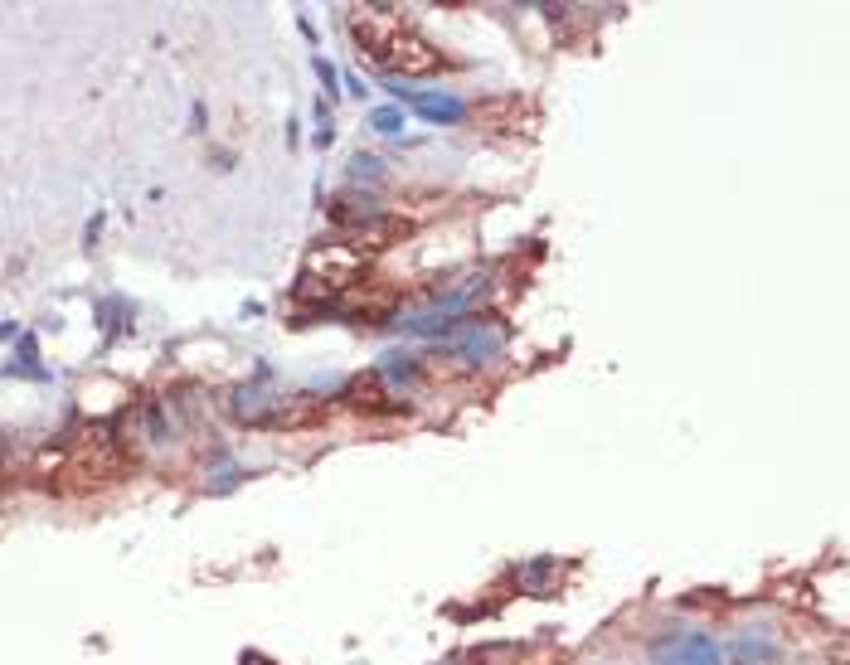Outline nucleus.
I'll use <instances>...</instances> for the list:
<instances>
[{
    "instance_id": "obj_8",
    "label": "nucleus",
    "mask_w": 850,
    "mask_h": 665,
    "mask_svg": "<svg viewBox=\"0 0 850 665\" xmlns=\"http://www.w3.org/2000/svg\"><path fill=\"white\" fill-rule=\"evenodd\" d=\"M330 219H335V223H350V228H369V223L384 219V214H379V204H374V199H364V194H345V199H335V204H330Z\"/></svg>"
},
{
    "instance_id": "obj_4",
    "label": "nucleus",
    "mask_w": 850,
    "mask_h": 665,
    "mask_svg": "<svg viewBox=\"0 0 850 665\" xmlns=\"http://www.w3.org/2000/svg\"><path fill=\"white\" fill-rule=\"evenodd\" d=\"M340 398H345V408H355V413H389V408H394L384 374H355Z\"/></svg>"
},
{
    "instance_id": "obj_2",
    "label": "nucleus",
    "mask_w": 850,
    "mask_h": 665,
    "mask_svg": "<svg viewBox=\"0 0 850 665\" xmlns=\"http://www.w3.org/2000/svg\"><path fill=\"white\" fill-rule=\"evenodd\" d=\"M132 467H137L132 447L117 442L112 432H103V427H93V432H83L68 452L54 457L49 486H54L58 496H93V491H103V486L127 481Z\"/></svg>"
},
{
    "instance_id": "obj_5",
    "label": "nucleus",
    "mask_w": 850,
    "mask_h": 665,
    "mask_svg": "<svg viewBox=\"0 0 850 665\" xmlns=\"http://www.w3.org/2000/svg\"><path fill=\"white\" fill-rule=\"evenodd\" d=\"M394 92H399L418 117H428V122H462V102H457V97H442V92H413V87H399V83H394Z\"/></svg>"
},
{
    "instance_id": "obj_9",
    "label": "nucleus",
    "mask_w": 850,
    "mask_h": 665,
    "mask_svg": "<svg viewBox=\"0 0 850 665\" xmlns=\"http://www.w3.org/2000/svg\"><path fill=\"white\" fill-rule=\"evenodd\" d=\"M321 417V403L316 398H287V403H277L273 413H268V422L273 427H302V422H316Z\"/></svg>"
},
{
    "instance_id": "obj_3",
    "label": "nucleus",
    "mask_w": 850,
    "mask_h": 665,
    "mask_svg": "<svg viewBox=\"0 0 850 665\" xmlns=\"http://www.w3.org/2000/svg\"><path fill=\"white\" fill-rule=\"evenodd\" d=\"M364 267H369V257L360 243H321V248H311L306 257V277H302V292H350L360 277H364Z\"/></svg>"
},
{
    "instance_id": "obj_6",
    "label": "nucleus",
    "mask_w": 850,
    "mask_h": 665,
    "mask_svg": "<svg viewBox=\"0 0 850 665\" xmlns=\"http://www.w3.org/2000/svg\"><path fill=\"white\" fill-rule=\"evenodd\" d=\"M394 306H399L394 292H345V316H350V321H364V326L394 316Z\"/></svg>"
},
{
    "instance_id": "obj_7",
    "label": "nucleus",
    "mask_w": 850,
    "mask_h": 665,
    "mask_svg": "<svg viewBox=\"0 0 850 665\" xmlns=\"http://www.w3.org/2000/svg\"><path fill=\"white\" fill-rule=\"evenodd\" d=\"M661 665H719V646L710 637H686L681 646H666Z\"/></svg>"
},
{
    "instance_id": "obj_10",
    "label": "nucleus",
    "mask_w": 850,
    "mask_h": 665,
    "mask_svg": "<svg viewBox=\"0 0 850 665\" xmlns=\"http://www.w3.org/2000/svg\"><path fill=\"white\" fill-rule=\"evenodd\" d=\"M374 127H379V132H399V112H374Z\"/></svg>"
},
{
    "instance_id": "obj_1",
    "label": "nucleus",
    "mask_w": 850,
    "mask_h": 665,
    "mask_svg": "<svg viewBox=\"0 0 850 665\" xmlns=\"http://www.w3.org/2000/svg\"><path fill=\"white\" fill-rule=\"evenodd\" d=\"M350 34L389 73H442V68H452L418 29L404 25L394 10H379V5H355L350 10Z\"/></svg>"
}]
</instances>
